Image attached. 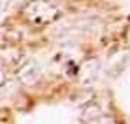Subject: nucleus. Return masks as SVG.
Segmentation results:
<instances>
[{
	"instance_id": "obj_5",
	"label": "nucleus",
	"mask_w": 130,
	"mask_h": 124,
	"mask_svg": "<svg viewBox=\"0 0 130 124\" xmlns=\"http://www.w3.org/2000/svg\"><path fill=\"white\" fill-rule=\"evenodd\" d=\"M6 81H8V73H6V70H4V68H0V87H2Z\"/></svg>"
},
{
	"instance_id": "obj_4",
	"label": "nucleus",
	"mask_w": 130,
	"mask_h": 124,
	"mask_svg": "<svg viewBox=\"0 0 130 124\" xmlns=\"http://www.w3.org/2000/svg\"><path fill=\"white\" fill-rule=\"evenodd\" d=\"M15 75L23 85H36L38 79L42 77V70H40V66H38L36 60H25L23 64L17 68Z\"/></svg>"
},
{
	"instance_id": "obj_6",
	"label": "nucleus",
	"mask_w": 130,
	"mask_h": 124,
	"mask_svg": "<svg viewBox=\"0 0 130 124\" xmlns=\"http://www.w3.org/2000/svg\"><path fill=\"white\" fill-rule=\"evenodd\" d=\"M124 39H126V43L130 45V25L126 26V32H124Z\"/></svg>"
},
{
	"instance_id": "obj_3",
	"label": "nucleus",
	"mask_w": 130,
	"mask_h": 124,
	"mask_svg": "<svg viewBox=\"0 0 130 124\" xmlns=\"http://www.w3.org/2000/svg\"><path fill=\"white\" fill-rule=\"evenodd\" d=\"M23 64V51L13 43L0 45V68H19Z\"/></svg>"
},
{
	"instance_id": "obj_1",
	"label": "nucleus",
	"mask_w": 130,
	"mask_h": 124,
	"mask_svg": "<svg viewBox=\"0 0 130 124\" xmlns=\"http://www.w3.org/2000/svg\"><path fill=\"white\" fill-rule=\"evenodd\" d=\"M21 15L26 23L43 26L60 17V10L49 0H28L21 10Z\"/></svg>"
},
{
	"instance_id": "obj_2",
	"label": "nucleus",
	"mask_w": 130,
	"mask_h": 124,
	"mask_svg": "<svg viewBox=\"0 0 130 124\" xmlns=\"http://www.w3.org/2000/svg\"><path fill=\"white\" fill-rule=\"evenodd\" d=\"M83 122L85 124H119L117 118L109 113H104V109L100 107L94 101H89V105H85L83 111H81Z\"/></svg>"
}]
</instances>
